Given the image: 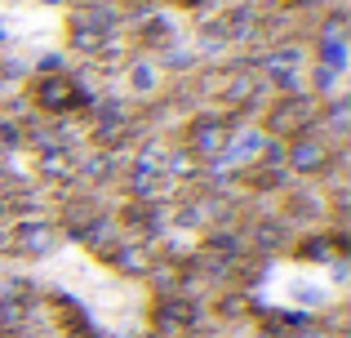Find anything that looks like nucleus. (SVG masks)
I'll list each match as a JSON object with an SVG mask.
<instances>
[]
</instances>
